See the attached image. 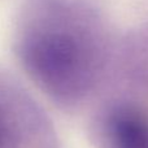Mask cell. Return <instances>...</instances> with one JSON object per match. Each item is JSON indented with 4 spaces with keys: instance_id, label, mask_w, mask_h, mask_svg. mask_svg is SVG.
<instances>
[{
    "instance_id": "cell-2",
    "label": "cell",
    "mask_w": 148,
    "mask_h": 148,
    "mask_svg": "<svg viewBox=\"0 0 148 148\" xmlns=\"http://www.w3.org/2000/svg\"><path fill=\"white\" fill-rule=\"evenodd\" d=\"M0 148H59V136L40 100L0 70Z\"/></svg>"
},
{
    "instance_id": "cell-1",
    "label": "cell",
    "mask_w": 148,
    "mask_h": 148,
    "mask_svg": "<svg viewBox=\"0 0 148 148\" xmlns=\"http://www.w3.org/2000/svg\"><path fill=\"white\" fill-rule=\"evenodd\" d=\"M17 57L39 94L64 113L88 112L105 92V48L82 29L44 23L26 30Z\"/></svg>"
},
{
    "instance_id": "cell-3",
    "label": "cell",
    "mask_w": 148,
    "mask_h": 148,
    "mask_svg": "<svg viewBox=\"0 0 148 148\" xmlns=\"http://www.w3.org/2000/svg\"><path fill=\"white\" fill-rule=\"evenodd\" d=\"M87 133L95 148H148V104L104 92L88 110Z\"/></svg>"
}]
</instances>
